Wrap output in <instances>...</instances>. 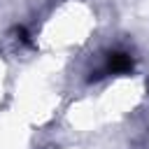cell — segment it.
Returning <instances> with one entry per match:
<instances>
[{
  "mask_svg": "<svg viewBox=\"0 0 149 149\" xmlns=\"http://www.w3.org/2000/svg\"><path fill=\"white\" fill-rule=\"evenodd\" d=\"M133 68V58L123 51H112L107 58V70L109 72H126Z\"/></svg>",
  "mask_w": 149,
  "mask_h": 149,
  "instance_id": "obj_1",
  "label": "cell"
}]
</instances>
